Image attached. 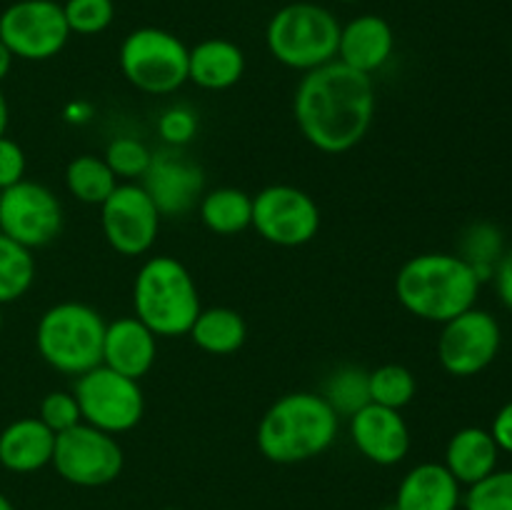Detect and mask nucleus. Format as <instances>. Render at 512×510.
<instances>
[{
  "label": "nucleus",
  "mask_w": 512,
  "mask_h": 510,
  "mask_svg": "<svg viewBox=\"0 0 512 510\" xmlns=\"http://www.w3.org/2000/svg\"><path fill=\"white\" fill-rule=\"evenodd\" d=\"M13 53H10L8 48H5V43L0 40V83H3L5 78H8L10 68H13Z\"/></svg>",
  "instance_id": "nucleus-38"
},
{
  "label": "nucleus",
  "mask_w": 512,
  "mask_h": 510,
  "mask_svg": "<svg viewBox=\"0 0 512 510\" xmlns=\"http://www.w3.org/2000/svg\"><path fill=\"white\" fill-rule=\"evenodd\" d=\"M50 465L65 483L78 488H103L123 473L125 455L115 435L78 423L55 435Z\"/></svg>",
  "instance_id": "nucleus-9"
},
{
  "label": "nucleus",
  "mask_w": 512,
  "mask_h": 510,
  "mask_svg": "<svg viewBox=\"0 0 512 510\" xmlns=\"http://www.w3.org/2000/svg\"><path fill=\"white\" fill-rule=\"evenodd\" d=\"M320 395L328 400L338 418H350L370 403L368 370L358 368V365H343L325 380V388Z\"/></svg>",
  "instance_id": "nucleus-27"
},
{
  "label": "nucleus",
  "mask_w": 512,
  "mask_h": 510,
  "mask_svg": "<svg viewBox=\"0 0 512 510\" xmlns=\"http://www.w3.org/2000/svg\"><path fill=\"white\" fill-rule=\"evenodd\" d=\"M368 390L370 403L403 410L405 405L413 403L418 383H415V375L405 365L385 363L380 368L368 370Z\"/></svg>",
  "instance_id": "nucleus-28"
},
{
  "label": "nucleus",
  "mask_w": 512,
  "mask_h": 510,
  "mask_svg": "<svg viewBox=\"0 0 512 510\" xmlns=\"http://www.w3.org/2000/svg\"><path fill=\"white\" fill-rule=\"evenodd\" d=\"M300 135L315 150L340 155L363 143L375 118L373 75L348 68L338 58L300 78L293 100Z\"/></svg>",
  "instance_id": "nucleus-1"
},
{
  "label": "nucleus",
  "mask_w": 512,
  "mask_h": 510,
  "mask_svg": "<svg viewBox=\"0 0 512 510\" xmlns=\"http://www.w3.org/2000/svg\"><path fill=\"white\" fill-rule=\"evenodd\" d=\"M463 505L465 510H512V470H493L470 485Z\"/></svg>",
  "instance_id": "nucleus-32"
},
{
  "label": "nucleus",
  "mask_w": 512,
  "mask_h": 510,
  "mask_svg": "<svg viewBox=\"0 0 512 510\" xmlns=\"http://www.w3.org/2000/svg\"><path fill=\"white\" fill-rule=\"evenodd\" d=\"M103 160L108 163V168L113 170L115 178L138 180L143 178L145 170H148L150 160H153V150H150L140 138L120 135V138L110 140L108 148H105Z\"/></svg>",
  "instance_id": "nucleus-30"
},
{
  "label": "nucleus",
  "mask_w": 512,
  "mask_h": 510,
  "mask_svg": "<svg viewBox=\"0 0 512 510\" xmlns=\"http://www.w3.org/2000/svg\"><path fill=\"white\" fill-rule=\"evenodd\" d=\"M188 335L203 353L233 355L235 350L243 348L248 325L238 310L220 305V308L200 310Z\"/></svg>",
  "instance_id": "nucleus-23"
},
{
  "label": "nucleus",
  "mask_w": 512,
  "mask_h": 510,
  "mask_svg": "<svg viewBox=\"0 0 512 510\" xmlns=\"http://www.w3.org/2000/svg\"><path fill=\"white\" fill-rule=\"evenodd\" d=\"M190 48L163 28H135L120 43V70L140 93L170 95L188 83Z\"/></svg>",
  "instance_id": "nucleus-7"
},
{
  "label": "nucleus",
  "mask_w": 512,
  "mask_h": 510,
  "mask_svg": "<svg viewBox=\"0 0 512 510\" xmlns=\"http://www.w3.org/2000/svg\"><path fill=\"white\" fill-rule=\"evenodd\" d=\"M105 325L93 305L75 300L55 303L35 325V348L50 368L78 378L103 363Z\"/></svg>",
  "instance_id": "nucleus-5"
},
{
  "label": "nucleus",
  "mask_w": 512,
  "mask_h": 510,
  "mask_svg": "<svg viewBox=\"0 0 512 510\" xmlns=\"http://www.w3.org/2000/svg\"><path fill=\"white\" fill-rule=\"evenodd\" d=\"M158 133L170 148H183L198 133V115L188 105H173L158 118Z\"/></svg>",
  "instance_id": "nucleus-34"
},
{
  "label": "nucleus",
  "mask_w": 512,
  "mask_h": 510,
  "mask_svg": "<svg viewBox=\"0 0 512 510\" xmlns=\"http://www.w3.org/2000/svg\"><path fill=\"white\" fill-rule=\"evenodd\" d=\"M460 483L443 463H420L405 473L395 493V510H458Z\"/></svg>",
  "instance_id": "nucleus-19"
},
{
  "label": "nucleus",
  "mask_w": 512,
  "mask_h": 510,
  "mask_svg": "<svg viewBox=\"0 0 512 510\" xmlns=\"http://www.w3.org/2000/svg\"><path fill=\"white\" fill-rule=\"evenodd\" d=\"M340 20L325 5L298 0L275 10L265 28V45L270 55L285 68L308 70L320 68L338 58Z\"/></svg>",
  "instance_id": "nucleus-6"
},
{
  "label": "nucleus",
  "mask_w": 512,
  "mask_h": 510,
  "mask_svg": "<svg viewBox=\"0 0 512 510\" xmlns=\"http://www.w3.org/2000/svg\"><path fill=\"white\" fill-rule=\"evenodd\" d=\"M250 228L278 248H300L320 230V208L295 185H268L253 195Z\"/></svg>",
  "instance_id": "nucleus-11"
},
{
  "label": "nucleus",
  "mask_w": 512,
  "mask_h": 510,
  "mask_svg": "<svg viewBox=\"0 0 512 510\" xmlns=\"http://www.w3.org/2000/svg\"><path fill=\"white\" fill-rule=\"evenodd\" d=\"M73 395L83 423L110 435L128 433L145 415V395L138 380L105 365H95L88 373L78 375Z\"/></svg>",
  "instance_id": "nucleus-8"
},
{
  "label": "nucleus",
  "mask_w": 512,
  "mask_h": 510,
  "mask_svg": "<svg viewBox=\"0 0 512 510\" xmlns=\"http://www.w3.org/2000/svg\"><path fill=\"white\" fill-rule=\"evenodd\" d=\"M3 308V305H0ZM0 330H3V310H0Z\"/></svg>",
  "instance_id": "nucleus-41"
},
{
  "label": "nucleus",
  "mask_w": 512,
  "mask_h": 510,
  "mask_svg": "<svg viewBox=\"0 0 512 510\" xmlns=\"http://www.w3.org/2000/svg\"><path fill=\"white\" fill-rule=\"evenodd\" d=\"M340 418L318 393H285L258 423V450L278 465H295L323 455L338 438Z\"/></svg>",
  "instance_id": "nucleus-3"
},
{
  "label": "nucleus",
  "mask_w": 512,
  "mask_h": 510,
  "mask_svg": "<svg viewBox=\"0 0 512 510\" xmlns=\"http://www.w3.org/2000/svg\"><path fill=\"white\" fill-rule=\"evenodd\" d=\"M8 120H10L8 100H5L3 90H0V135H5V130H8Z\"/></svg>",
  "instance_id": "nucleus-39"
},
{
  "label": "nucleus",
  "mask_w": 512,
  "mask_h": 510,
  "mask_svg": "<svg viewBox=\"0 0 512 510\" xmlns=\"http://www.w3.org/2000/svg\"><path fill=\"white\" fill-rule=\"evenodd\" d=\"M160 510H178V508H160Z\"/></svg>",
  "instance_id": "nucleus-43"
},
{
  "label": "nucleus",
  "mask_w": 512,
  "mask_h": 510,
  "mask_svg": "<svg viewBox=\"0 0 512 510\" xmlns=\"http://www.w3.org/2000/svg\"><path fill=\"white\" fill-rule=\"evenodd\" d=\"M338 3H358V0H338Z\"/></svg>",
  "instance_id": "nucleus-42"
},
{
  "label": "nucleus",
  "mask_w": 512,
  "mask_h": 510,
  "mask_svg": "<svg viewBox=\"0 0 512 510\" xmlns=\"http://www.w3.org/2000/svg\"><path fill=\"white\" fill-rule=\"evenodd\" d=\"M55 433L40 418H18L0 430V465L10 473H35L50 465Z\"/></svg>",
  "instance_id": "nucleus-20"
},
{
  "label": "nucleus",
  "mask_w": 512,
  "mask_h": 510,
  "mask_svg": "<svg viewBox=\"0 0 512 510\" xmlns=\"http://www.w3.org/2000/svg\"><path fill=\"white\" fill-rule=\"evenodd\" d=\"M480 278L460 255L420 253L400 265L395 298L410 315L428 323H448L475 308Z\"/></svg>",
  "instance_id": "nucleus-2"
},
{
  "label": "nucleus",
  "mask_w": 512,
  "mask_h": 510,
  "mask_svg": "<svg viewBox=\"0 0 512 510\" xmlns=\"http://www.w3.org/2000/svg\"><path fill=\"white\" fill-rule=\"evenodd\" d=\"M348 420L353 445L370 463L398 465L410 453V428L400 410L368 403Z\"/></svg>",
  "instance_id": "nucleus-16"
},
{
  "label": "nucleus",
  "mask_w": 512,
  "mask_h": 510,
  "mask_svg": "<svg viewBox=\"0 0 512 510\" xmlns=\"http://www.w3.org/2000/svg\"><path fill=\"white\" fill-rule=\"evenodd\" d=\"M135 318L148 325L155 338H180L193 328L200 295L190 270L173 255H153L140 265L133 283Z\"/></svg>",
  "instance_id": "nucleus-4"
},
{
  "label": "nucleus",
  "mask_w": 512,
  "mask_h": 510,
  "mask_svg": "<svg viewBox=\"0 0 512 510\" xmlns=\"http://www.w3.org/2000/svg\"><path fill=\"white\" fill-rule=\"evenodd\" d=\"M65 23L70 35H98L115 20L113 0H65Z\"/></svg>",
  "instance_id": "nucleus-31"
},
{
  "label": "nucleus",
  "mask_w": 512,
  "mask_h": 510,
  "mask_svg": "<svg viewBox=\"0 0 512 510\" xmlns=\"http://www.w3.org/2000/svg\"><path fill=\"white\" fill-rule=\"evenodd\" d=\"M38 418L53 430L55 435L63 433V430L73 428V425L83 423L80 418V408H78V400H75L73 393L68 390H53L43 398L38 410Z\"/></svg>",
  "instance_id": "nucleus-33"
},
{
  "label": "nucleus",
  "mask_w": 512,
  "mask_h": 510,
  "mask_svg": "<svg viewBox=\"0 0 512 510\" xmlns=\"http://www.w3.org/2000/svg\"><path fill=\"white\" fill-rule=\"evenodd\" d=\"M143 190L158 208L160 218L188 215L205 193V173L195 160L173 150L153 153L143 178Z\"/></svg>",
  "instance_id": "nucleus-15"
},
{
  "label": "nucleus",
  "mask_w": 512,
  "mask_h": 510,
  "mask_svg": "<svg viewBox=\"0 0 512 510\" xmlns=\"http://www.w3.org/2000/svg\"><path fill=\"white\" fill-rule=\"evenodd\" d=\"M103 235L115 253L125 258L145 255L155 245L160 213L140 183H118L110 198L100 205Z\"/></svg>",
  "instance_id": "nucleus-14"
},
{
  "label": "nucleus",
  "mask_w": 512,
  "mask_h": 510,
  "mask_svg": "<svg viewBox=\"0 0 512 510\" xmlns=\"http://www.w3.org/2000/svg\"><path fill=\"white\" fill-rule=\"evenodd\" d=\"M395 50L393 25L373 13L358 15L340 25L338 60L365 75H375Z\"/></svg>",
  "instance_id": "nucleus-18"
},
{
  "label": "nucleus",
  "mask_w": 512,
  "mask_h": 510,
  "mask_svg": "<svg viewBox=\"0 0 512 510\" xmlns=\"http://www.w3.org/2000/svg\"><path fill=\"white\" fill-rule=\"evenodd\" d=\"M493 278H495V288H498L500 300L508 310H512V253H505L503 258L498 260L493 270Z\"/></svg>",
  "instance_id": "nucleus-37"
},
{
  "label": "nucleus",
  "mask_w": 512,
  "mask_h": 510,
  "mask_svg": "<svg viewBox=\"0 0 512 510\" xmlns=\"http://www.w3.org/2000/svg\"><path fill=\"white\" fill-rule=\"evenodd\" d=\"M155 355H158V338L135 315L118 318L105 325L103 363L100 365L140 380L155 365Z\"/></svg>",
  "instance_id": "nucleus-17"
},
{
  "label": "nucleus",
  "mask_w": 512,
  "mask_h": 510,
  "mask_svg": "<svg viewBox=\"0 0 512 510\" xmlns=\"http://www.w3.org/2000/svg\"><path fill=\"white\" fill-rule=\"evenodd\" d=\"M0 510H15V505L10 503L8 495H3V493H0Z\"/></svg>",
  "instance_id": "nucleus-40"
},
{
  "label": "nucleus",
  "mask_w": 512,
  "mask_h": 510,
  "mask_svg": "<svg viewBox=\"0 0 512 510\" xmlns=\"http://www.w3.org/2000/svg\"><path fill=\"white\" fill-rule=\"evenodd\" d=\"M490 433H493L495 443H498L500 450H505V453H512V400H510V403H505L503 408L498 410V415H495Z\"/></svg>",
  "instance_id": "nucleus-36"
},
{
  "label": "nucleus",
  "mask_w": 512,
  "mask_h": 510,
  "mask_svg": "<svg viewBox=\"0 0 512 510\" xmlns=\"http://www.w3.org/2000/svg\"><path fill=\"white\" fill-rule=\"evenodd\" d=\"M498 455L500 448L495 443L493 433L485 428H470L458 430L453 438L448 440L445 448V468L453 473V478L460 485H475L478 480L488 478L493 470H498Z\"/></svg>",
  "instance_id": "nucleus-22"
},
{
  "label": "nucleus",
  "mask_w": 512,
  "mask_h": 510,
  "mask_svg": "<svg viewBox=\"0 0 512 510\" xmlns=\"http://www.w3.org/2000/svg\"><path fill=\"white\" fill-rule=\"evenodd\" d=\"M245 53L225 38L200 40L188 55V80L203 90H228L243 78Z\"/></svg>",
  "instance_id": "nucleus-21"
},
{
  "label": "nucleus",
  "mask_w": 512,
  "mask_h": 510,
  "mask_svg": "<svg viewBox=\"0 0 512 510\" xmlns=\"http://www.w3.org/2000/svg\"><path fill=\"white\" fill-rule=\"evenodd\" d=\"M35 280L33 250L0 233V305L15 303Z\"/></svg>",
  "instance_id": "nucleus-26"
},
{
  "label": "nucleus",
  "mask_w": 512,
  "mask_h": 510,
  "mask_svg": "<svg viewBox=\"0 0 512 510\" xmlns=\"http://www.w3.org/2000/svg\"><path fill=\"white\" fill-rule=\"evenodd\" d=\"M25 168H28V160H25L23 148L8 135H0V190L25 180Z\"/></svg>",
  "instance_id": "nucleus-35"
},
{
  "label": "nucleus",
  "mask_w": 512,
  "mask_h": 510,
  "mask_svg": "<svg viewBox=\"0 0 512 510\" xmlns=\"http://www.w3.org/2000/svg\"><path fill=\"white\" fill-rule=\"evenodd\" d=\"M63 205L50 188L35 180H20L0 190V233L35 250L53 243L63 230Z\"/></svg>",
  "instance_id": "nucleus-12"
},
{
  "label": "nucleus",
  "mask_w": 512,
  "mask_h": 510,
  "mask_svg": "<svg viewBox=\"0 0 512 510\" xmlns=\"http://www.w3.org/2000/svg\"><path fill=\"white\" fill-rule=\"evenodd\" d=\"M198 215L205 228L215 235H238L250 228L253 195L240 188H215L203 193Z\"/></svg>",
  "instance_id": "nucleus-24"
},
{
  "label": "nucleus",
  "mask_w": 512,
  "mask_h": 510,
  "mask_svg": "<svg viewBox=\"0 0 512 510\" xmlns=\"http://www.w3.org/2000/svg\"><path fill=\"white\" fill-rule=\"evenodd\" d=\"M503 333L495 315L470 308L443 323L438 338V360L445 373L455 378H473L498 358Z\"/></svg>",
  "instance_id": "nucleus-13"
},
{
  "label": "nucleus",
  "mask_w": 512,
  "mask_h": 510,
  "mask_svg": "<svg viewBox=\"0 0 512 510\" xmlns=\"http://www.w3.org/2000/svg\"><path fill=\"white\" fill-rule=\"evenodd\" d=\"M65 188L75 200L85 205H103L118 188V178L103 158L78 155L65 168Z\"/></svg>",
  "instance_id": "nucleus-25"
},
{
  "label": "nucleus",
  "mask_w": 512,
  "mask_h": 510,
  "mask_svg": "<svg viewBox=\"0 0 512 510\" xmlns=\"http://www.w3.org/2000/svg\"><path fill=\"white\" fill-rule=\"evenodd\" d=\"M460 258L473 265L480 283L485 278H493L495 265L503 258V235H500V230L490 223L470 225L468 233L463 235Z\"/></svg>",
  "instance_id": "nucleus-29"
},
{
  "label": "nucleus",
  "mask_w": 512,
  "mask_h": 510,
  "mask_svg": "<svg viewBox=\"0 0 512 510\" xmlns=\"http://www.w3.org/2000/svg\"><path fill=\"white\" fill-rule=\"evenodd\" d=\"M70 28L55 0H15L0 13V40L13 58L50 60L65 48Z\"/></svg>",
  "instance_id": "nucleus-10"
}]
</instances>
